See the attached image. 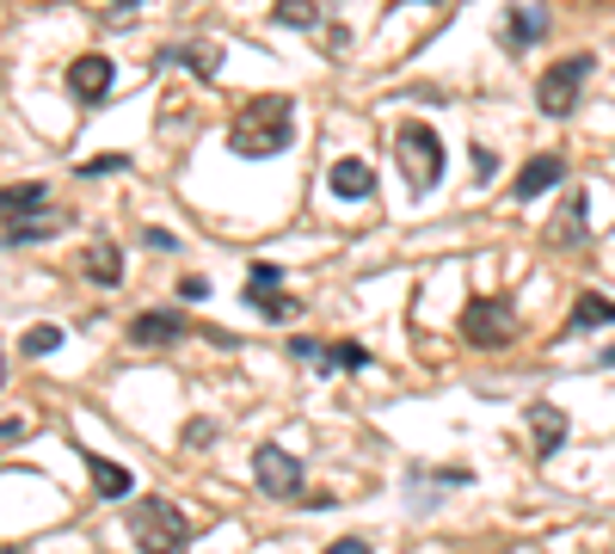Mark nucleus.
Returning <instances> with one entry per match:
<instances>
[{"label": "nucleus", "instance_id": "obj_23", "mask_svg": "<svg viewBox=\"0 0 615 554\" xmlns=\"http://www.w3.org/2000/svg\"><path fill=\"white\" fill-rule=\"evenodd\" d=\"M283 284V265L277 259H253V272H246V290H277Z\"/></svg>", "mask_w": 615, "mask_h": 554}, {"label": "nucleus", "instance_id": "obj_2", "mask_svg": "<svg viewBox=\"0 0 615 554\" xmlns=\"http://www.w3.org/2000/svg\"><path fill=\"white\" fill-rule=\"evenodd\" d=\"M394 167L406 173L413 191H431V185L444 179V136H437L425 118H406L394 130Z\"/></svg>", "mask_w": 615, "mask_h": 554}, {"label": "nucleus", "instance_id": "obj_24", "mask_svg": "<svg viewBox=\"0 0 615 554\" xmlns=\"http://www.w3.org/2000/svg\"><path fill=\"white\" fill-rule=\"evenodd\" d=\"M123 167H130V154H87V160H80L87 179H99V173H123Z\"/></svg>", "mask_w": 615, "mask_h": 554}, {"label": "nucleus", "instance_id": "obj_20", "mask_svg": "<svg viewBox=\"0 0 615 554\" xmlns=\"http://www.w3.org/2000/svg\"><path fill=\"white\" fill-rule=\"evenodd\" d=\"M326 369H369V352L357 345V339H345V345H321Z\"/></svg>", "mask_w": 615, "mask_h": 554}, {"label": "nucleus", "instance_id": "obj_6", "mask_svg": "<svg viewBox=\"0 0 615 554\" xmlns=\"http://www.w3.org/2000/svg\"><path fill=\"white\" fill-rule=\"evenodd\" d=\"M253 480H259L271 499H295V492H302V462L283 444H259L253 450Z\"/></svg>", "mask_w": 615, "mask_h": 554}, {"label": "nucleus", "instance_id": "obj_3", "mask_svg": "<svg viewBox=\"0 0 615 554\" xmlns=\"http://www.w3.org/2000/svg\"><path fill=\"white\" fill-rule=\"evenodd\" d=\"M130 536H136L142 554H179L191 542V518H185L172 499H142L130 511Z\"/></svg>", "mask_w": 615, "mask_h": 554}, {"label": "nucleus", "instance_id": "obj_13", "mask_svg": "<svg viewBox=\"0 0 615 554\" xmlns=\"http://www.w3.org/2000/svg\"><path fill=\"white\" fill-rule=\"evenodd\" d=\"M49 210V185L25 179V185H0V222H13V215H37Z\"/></svg>", "mask_w": 615, "mask_h": 554}, {"label": "nucleus", "instance_id": "obj_5", "mask_svg": "<svg viewBox=\"0 0 615 554\" xmlns=\"http://www.w3.org/2000/svg\"><path fill=\"white\" fill-rule=\"evenodd\" d=\"M461 339L480 345V352H505L511 339H517V314H511L505 296H474V302L461 308Z\"/></svg>", "mask_w": 615, "mask_h": 554}, {"label": "nucleus", "instance_id": "obj_30", "mask_svg": "<svg viewBox=\"0 0 615 554\" xmlns=\"http://www.w3.org/2000/svg\"><path fill=\"white\" fill-rule=\"evenodd\" d=\"M0 376H7V364H0Z\"/></svg>", "mask_w": 615, "mask_h": 554}, {"label": "nucleus", "instance_id": "obj_16", "mask_svg": "<svg viewBox=\"0 0 615 554\" xmlns=\"http://www.w3.org/2000/svg\"><path fill=\"white\" fill-rule=\"evenodd\" d=\"M541 31H548V13L523 7V0H517V7H505V44H511V49H529Z\"/></svg>", "mask_w": 615, "mask_h": 554}, {"label": "nucleus", "instance_id": "obj_12", "mask_svg": "<svg viewBox=\"0 0 615 554\" xmlns=\"http://www.w3.org/2000/svg\"><path fill=\"white\" fill-rule=\"evenodd\" d=\"M529 431H536V456L548 462L554 450L567 444V413H560L554 400H541V407H529Z\"/></svg>", "mask_w": 615, "mask_h": 554}, {"label": "nucleus", "instance_id": "obj_29", "mask_svg": "<svg viewBox=\"0 0 615 554\" xmlns=\"http://www.w3.org/2000/svg\"><path fill=\"white\" fill-rule=\"evenodd\" d=\"M118 7H136V0H118Z\"/></svg>", "mask_w": 615, "mask_h": 554}, {"label": "nucleus", "instance_id": "obj_19", "mask_svg": "<svg viewBox=\"0 0 615 554\" xmlns=\"http://www.w3.org/2000/svg\"><path fill=\"white\" fill-rule=\"evenodd\" d=\"M160 62H191V75L210 80L215 62H222V49H215V44H185V49H160Z\"/></svg>", "mask_w": 615, "mask_h": 554}, {"label": "nucleus", "instance_id": "obj_22", "mask_svg": "<svg viewBox=\"0 0 615 554\" xmlns=\"http://www.w3.org/2000/svg\"><path fill=\"white\" fill-rule=\"evenodd\" d=\"M19 352H25V357H49V352H62V326H31V333L19 339Z\"/></svg>", "mask_w": 615, "mask_h": 554}, {"label": "nucleus", "instance_id": "obj_8", "mask_svg": "<svg viewBox=\"0 0 615 554\" xmlns=\"http://www.w3.org/2000/svg\"><path fill=\"white\" fill-rule=\"evenodd\" d=\"M560 179H567V160H560V154H536V160L511 179V198L529 203V198H541V191H554Z\"/></svg>", "mask_w": 615, "mask_h": 554}, {"label": "nucleus", "instance_id": "obj_21", "mask_svg": "<svg viewBox=\"0 0 615 554\" xmlns=\"http://www.w3.org/2000/svg\"><path fill=\"white\" fill-rule=\"evenodd\" d=\"M246 302L259 308L265 321H290V314H302V308H295V302H283L277 290H246Z\"/></svg>", "mask_w": 615, "mask_h": 554}, {"label": "nucleus", "instance_id": "obj_4", "mask_svg": "<svg viewBox=\"0 0 615 554\" xmlns=\"http://www.w3.org/2000/svg\"><path fill=\"white\" fill-rule=\"evenodd\" d=\"M591 68H597L591 56H560L554 68H541V80H536V106H541V118H572V111H579L584 80H591Z\"/></svg>", "mask_w": 615, "mask_h": 554}, {"label": "nucleus", "instance_id": "obj_7", "mask_svg": "<svg viewBox=\"0 0 615 554\" xmlns=\"http://www.w3.org/2000/svg\"><path fill=\"white\" fill-rule=\"evenodd\" d=\"M111 80H118V62L111 56H75L68 62V92H75L80 106H105Z\"/></svg>", "mask_w": 615, "mask_h": 554}, {"label": "nucleus", "instance_id": "obj_27", "mask_svg": "<svg viewBox=\"0 0 615 554\" xmlns=\"http://www.w3.org/2000/svg\"><path fill=\"white\" fill-rule=\"evenodd\" d=\"M326 554H369V542H364V536H345V542H333Z\"/></svg>", "mask_w": 615, "mask_h": 554}, {"label": "nucleus", "instance_id": "obj_9", "mask_svg": "<svg viewBox=\"0 0 615 554\" xmlns=\"http://www.w3.org/2000/svg\"><path fill=\"white\" fill-rule=\"evenodd\" d=\"M326 185H333V198H369L376 191V173H369V160H357V154H338L333 167H326Z\"/></svg>", "mask_w": 615, "mask_h": 554}, {"label": "nucleus", "instance_id": "obj_15", "mask_svg": "<svg viewBox=\"0 0 615 554\" xmlns=\"http://www.w3.org/2000/svg\"><path fill=\"white\" fill-rule=\"evenodd\" d=\"M80 272H87L92 284L118 290V284H123V253H118V241H92V246H87V259H80Z\"/></svg>", "mask_w": 615, "mask_h": 554}, {"label": "nucleus", "instance_id": "obj_17", "mask_svg": "<svg viewBox=\"0 0 615 554\" xmlns=\"http://www.w3.org/2000/svg\"><path fill=\"white\" fill-rule=\"evenodd\" d=\"M130 487H136V480H130V468H123V462L92 456V492H99V499H130Z\"/></svg>", "mask_w": 615, "mask_h": 554}, {"label": "nucleus", "instance_id": "obj_26", "mask_svg": "<svg viewBox=\"0 0 615 554\" xmlns=\"http://www.w3.org/2000/svg\"><path fill=\"white\" fill-rule=\"evenodd\" d=\"M492 167H499V160H492V148H474V179H480V185L492 179Z\"/></svg>", "mask_w": 615, "mask_h": 554}, {"label": "nucleus", "instance_id": "obj_25", "mask_svg": "<svg viewBox=\"0 0 615 554\" xmlns=\"http://www.w3.org/2000/svg\"><path fill=\"white\" fill-rule=\"evenodd\" d=\"M179 296L185 302H203V296H210V277H179Z\"/></svg>", "mask_w": 615, "mask_h": 554}, {"label": "nucleus", "instance_id": "obj_14", "mask_svg": "<svg viewBox=\"0 0 615 554\" xmlns=\"http://www.w3.org/2000/svg\"><path fill=\"white\" fill-rule=\"evenodd\" d=\"M62 229H68V215L37 210L31 222H7V229H0V241H7V246H31V241H56Z\"/></svg>", "mask_w": 615, "mask_h": 554}, {"label": "nucleus", "instance_id": "obj_18", "mask_svg": "<svg viewBox=\"0 0 615 554\" xmlns=\"http://www.w3.org/2000/svg\"><path fill=\"white\" fill-rule=\"evenodd\" d=\"M591 326H615V302L584 290L579 302H572V333H591Z\"/></svg>", "mask_w": 615, "mask_h": 554}, {"label": "nucleus", "instance_id": "obj_1", "mask_svg": "<svg viewBox=\"0 0 615 554\" xmlns=\"http://www.w3.org/2000/svg\"><path fill=\"white\" fill-rule=\"evenodd\" d=\"M295 142V106L283 92H259V99H246L228 123V148L246 154V160H271Z\"/></svg>", "mask_w": 615, "mask_h": 554}, {"label": "nucleus", "instance_id": "obj_10", "mask_svg": "<svg viewBox=\"0 0 615 554\" xmlns=\"http://www.w3.org/2000/svg\"><path fill=\"white\" fill-rule=\"evenodd\" d=\"M185 333H191V321H185V314H167V308H154V314H136V321H130V339H136V345H179Z\"/></svg>", "mask_w": 615, "mask_h": 554}, {"label": "nucleus", "instance_id": "obj_11", "mask_svg": "<svg viewBox=\"0 0 615 554\" xmlns=\"http://www.w3.org/2000/svg\"><path fill=\"white\" fill-rule=\"evenodd\" d=\"M333 13H338V0H277V7H271V19L283 31H314V25H326Z\"/></svg>", "mask_w": 615, "mask_h": 554}, {"label": "nucleus", "instance_id": "obj_28", "mask_svg": "<svg viewBox=\"0 0 615 554\" xmlns=\"http://www.w3.org/2000/svg\"><path fill=\"white\" fill-rule=\"evenodd\" d=\"M0 554H25V549H0Z\"/></svg>", "mask_w": 615, "mask_h": 554}]
</instances>
